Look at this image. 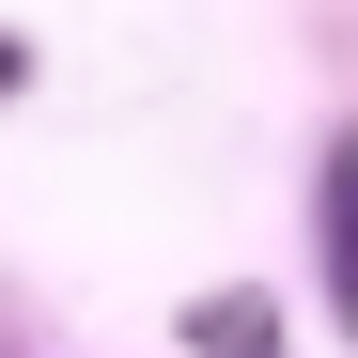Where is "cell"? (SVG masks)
I'll return each mask as SVG.
<instances>
[{
  "mask_svg": "<svg viewBox=\"0 0 358 358\" xmlns=\"http://www.w3.org/2000/svg\"><path fill=\"white\" fill-rule=\"evenodd\" d=\"M327 265H343V327H358V156L327 171Z\"/></svg>",
  "mask_w": 358,
  "mask_h": 358,
  "instance_id": "6da1fadb",
  "label": "cell"
},
{
  "mask_svg": "<svg viewBox=\"0 0 358 358\" xmlns=\"http://www.w3.org/2000/svg\"><path fill=\"white\" fill-rule=\"evenodd\" d=\"M203 358H265V312H250V296H218V312H203Z\"/></svg>",
  "mask_w": 358,
  "mask_h": 358,
  "instance_id": "7a4b0ae2",
  "label": "cell"
},
{
  "mask_svg": "<svg viewBox=\"0 0 358 358\" xmlns=\"http://www.w3.org/2000/svg\"><path fill=\"white\" fill-rule=\"evenodd\" d=\"M16 78H31V47H0V94H16Z\"/></svg>",
  "mask_w": 358,
  "mask_h": 358,
  "instance_id": "3957f363",
  "label": "cell"
}]
</instances>
